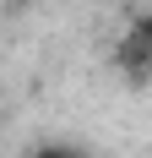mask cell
<instances>
[{
    "label": "cell",
    "instance_id": "6da1fadb",
    "mask_svg": "<svg viewBox=\"0 0 152 158\" xmlns=\"http://www.w3.org/2000/svg\"><path fill=\"white\" fill-rule=\"evenodd\" d=\"M120 71H125V77H136V82L152 77V11L136 16L130 33L120 38Z\"/></svg>",
    "mask_w": 152,
    "mask_h": 158
},
{
    "label": "cell",
    "instance_id": "7a4b0ae2",
    "mask_svg": "<svg viewBox=\"0 0 152 158\" xmlns=\"http://www.w3.org/2000/svg\"><path fill=\"white\" fill-rule=\"evenodd\" d=\"M33 158H87V153H82V147H38Z\"/></svg>",
    "mask_w": 152,
    "mask_h": 158
}]
</instances>
